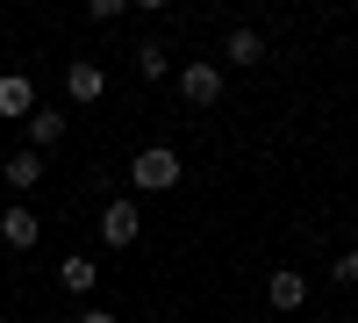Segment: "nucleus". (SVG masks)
I'll list each match as a JSON object with an SVG mask.
<instances>
[{"label":"nucleus","mask_w":358,"mask_h":323,"mask_svg":"<svg viewBox=\"0 0 358 323\" xmlns=\"http://www.w3.org/2000/svg\"><path fill=\"white\" fill-rule=\"evenodd\" d=\"M129 187H136V194H172V187H179V151H172V144L136 151V158H129Z\"/></svg>","instance_id":"nucleus-1"},{"label":"nucleus","mask_w":358,"mask_h":323,"mask_svg":"<svg viewBox=\"0 0 358 323\" xmlns=\"http://www.w3.org/2000/svg\"><path fill=\"white\" fill-rule=\"evenodd\" d=\"M229 72L215 65V57H194V65H179V94H187V108H215L222 101Z\"/></svg>","instance_id":"nucleus-2"},{"label":"nucleus","mask_w":358,"mask_h":323,"mask_svg":"<svg viewBox=\"0 0 358 323\" xmlns=\"http://www.w3.org/2000/svg\"><path fill=\"white\" fill-rule=\"evenodd\" d=\"M136 238H143L136 201H108V209H101V245H108V252H129Z\"/></svg>","instance_id":"nucleus-3"},{"label":"nucleus","mask_w":358,"mask_h":323,"mask_svg":"<svg viewBox=\"0 0 358 323\" xmlns=\"http://www.w3.org/2000/svg\"><path fill=\"white\" fill-rule=\"evenodd\" d=\"M229 65H236V72H251V65H265V36H258L251 22H236L229 36H222V72H229Z\"/></svg>","instance_id":"nucleus-4"},{"label":"nucleus","mask_w":358,"mask_h":323,"mask_svg":"<svg viewBox=\"0 0 358 323\" xmlns=\"http://www.w3.org/2000/svg\"><path fill=\"white\" fill-rule=\"evenodd\" d=\"M36 238H43V223H36V209H29V201L0 209V245H8V252H29Z\"/></svg>","instance_id":"nucleus-5"},{"label":"nucleus","mask_w":358,"mask_h":323,"mask_svg":"<svg viewBox=\"0 0 358 323\" xmlns=\"http://www.w3.org/2000/svg\"><path fill=\"white\" fill-rule=\"evenodd\" d=\"M65 94H72L79 108H94V101L108 94V65H94V57H72V72H65Z\"/></svg>","instance_id":"nucleus-6"},{"label":"nucleus","mask_w":358,"mask_h":323,"mask_svg":"<svg viewBox=\"0 0 358 323\" xmlns=\"http://www.w3.org/2000/svg\"><path fill=\"white\" fill-rule=\"evenodd\" d=\"M265 302H273L280 316H287V309H301V302H308V280L294 273V266H273V280H265Z\"/></svg>","instance_id":"nucleus-7"},{"label":"nucleus","mask_w":358,"mask_h":323,"mask_svg":"<svg viewBox=\"0 0 358 323\" xmlns=\"http://www.w3.org/2000/svg\"><path fill=\"white\" fill-rule=\"evenodd\" d=\"M0 180H8L15 194H36L43 187V151H15L8 165H0Z\"/></svg>","instance_id":"nucleus-8"},{"label":"nucleus","mask_w":358,"mask_h":323,"mask_svg":"<svg viewBox=\"0 0 358 323\" xmlns=\"http://www.w3.org/2000/svg\"><path fill=\"white\" fill-rule=\"evenodd\" d=\"M0 115H22V123L36 115V86H29L22 72H8V79H0Z\"/></svg>","instance_id":"nucleus-9"},{"label":"nucleus","mask_w":358,"mask_h":323,"mask_svg":"<svg viewBox=\"0 0 358 323\" xmlns=\"http://www.w3.org/2000/svg\"><path fill=\"white\" fill-rule=\"evenodd\" d=\"M57 137H65V115H57V108H36V115H29V151H50Z\"/></svg>","instance_id":"nucleus-10"},{"label":"nucleus","mask_w":358,"mask_h":323,"mask_svg":"<svg viewBox=\"0 0 358 323\" xmlns=\"http://www.w3.org/2000/svg\"><path fill=\"white\" fill-rule=\"evenodd\" d=\"M57 280H65L72 295H86V287H94V259H79V252H72L65 266H57Z\"/></svg>","instance_id":"nucleus-11"},{"label":"nucleus","mask_w":358,"mask_h":323,"mask_svg":"<svg viewBox=\"0 0 358 323\" xmlns=\"http://www.w3.org/2000/svg\"><path fill=\"white\" fill-rule=\"evenodd\" d=\"M136 72H143V79H165V72H172L165 43H143V50H136Z\"/></svg>","instance_id":"nucleus-12"},{"label":"nucleus","mask_w":358,"mask_h":323,"mask_svg":"<svg viewBox=\"0 0 358 323\" xmlns=\"http://www.w3.org/2000/svg\"><path fill=\"white\" fill-rule=\"evenodd\" d=\"M330 280H337V287H351V280H358V252H344V259H337V266H330Z\"/></svg>","instance_id":"nucleus-13"},{"label":"nucleus","mask_w":358,"mask_h":323,"mask_svg":"<svg viewBox=\"0 0 358 323\" xmlns=\"http://www.w3.org/2000/svg\"><path fill=\"white\" fill-rule=\"evenodd\" d=\"M79 323H122V316H108V309H79Z\"/></svg>","instance_id":"nucleus-14"}]
</instances>
